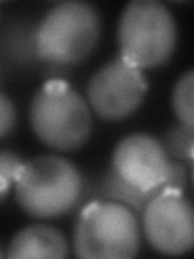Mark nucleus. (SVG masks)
<instances>
[{"label": "nucleus", "instance_id": "obj_1", "mask_svg": "<svg viewBox=\"0 0 194 259\" xmlns=\"http://www.w3.org/2000/svg\"><path fill=\"white\" fill-rule=\"evenodd\" d=\"M15 198L26 214L36 219L60 217L78 204L83 178L71 160L42 154L23 162L13 183Z\"/></svg>", "mask_w": 194, "mask_h": 259}, {"label": "nucleus", "instance_id": "obj_2", "mask_svg": "<svg viewBox=\"0 0 194 259\" xmlns=\"http://www.w3.org/2000/svg\"><path fill=\"white\" fill-rule=\"evenodd\" d=\"M29 123L34 135L55 151H76L92 132V113L87 101L68 81L48 79L29 105Z\"/></svg>", "mask_w": 194, "mask_h": 259}, {"label": "nucleus", "instance_id": "obj_3", "mask_svg": "<svg viewBox=\"0 0 194 259\" xmlns=\"http://www.w3.org/2000/svg\"><path fill=\"white\" fill-rule=\"evenodd\" d=\"M101 39V16L95 7L79 0L54 5L36 26L37 59L52 67L84 62Z\"/></svg>", "mask_w": 194, "mask_h": 259}, {"label": "nucleus", "instance_id": "obj_4", "mask_svg": "<svg viewBox=\"0 0 194 259\" xmlns=\"http://www.w3.org/2000/svg\"><path fill=\"white\" fill-rule=\"evenodd\" d=\"M120 57L139 70L156 68L173 55L178 40L172 10L159 0H133L120 15Z\"/></svg>", "mask_w": 194, "mask_h": 259}, {"label": "nucleus", "instance_id": "obj_5", "mask_svg": "<svg viewBox=\"0 0 194 259\" xmlns=\"http://www.w3.org/2000/svg\"><path fill=\"white\" fill-rule=\"evenodd\" d=\"M141 246L133 209L115 201H92L76 221L73 248L81 259H131Z\"/></svg>", "mask_w": 194, "mask_h": 259}, {"label": "nucleus", "instance_id": "obj_6", "mask_svg": "<svg viewBox=\"0 0 194 259\" xmlns=\"http://www.w3.org/2000/svg\"><path fill=\"white\" fill-rule=\"evenodd\" d=\"M121 180L146 193H159L164 188L184 190L188 182L186 168L170 160L164 144L149 133H131L117 143L112 167Z\"/></svg>", "mask_w": 194, "mask_h": 259}, {"label": "nucleus", "instance_id": "obj_7", "mask_svg": "<svg viewBox=\"0 0 194 259\" xmlns=\"http://www.w3.org/2000/svg\"><path fill=\"white\" fill-rule=\"evenodd\" d=\"M142 232L149 245L167 256H181L194 246V210L184 190L164 188L142 207Z\"/></svg>", "mask_w": 194, "mask_h": 259}, {"label": "nucleus", "instance_id": "obj_8", "mask_svg": "<svg viewBox=\"0 0 194 259\" xmlns=\"http://www.w3.org/2000/svg\"><path fill=\"white\" fill-rule=\"evenodd\" d=\"M148 91L149 83L144 71L117 57L89 78L86 97L97 117L120 121L137 110Z\"/></svg>", "mask_w": 194, "mask_h": 259}, {"label": "nucleus", "instance_id": "obj_9", "mask_svg": "<svg viewBox=\"0 0 194 259\" xmlns=\"http://www.w3.org/2000/svg\"><path fill=\"white\" fill-rule=\"evenodd\" d=\"M67 254L68 243L60 230L51 225L32 224L12 238L5 256L13 259H60Z\"/></svg>", "mask_w": 194, "mask_h": 259}, {"label": "nucleus", "instance_id": "obj_10", "mask_svg": "<svg viewBox=\"0 0 194 259\" xmlns=\"http://www.w3.org/2000/svg\"><path fill=\"white\" fill-rule=\"evenodd\" d=\"M36 26H31L29 21H21L8 28L4 36V51L12 62L31 65L39 60L36 52Z\"/></svg>", "mask_w": 194, "mask_h": 259}, {"label": "nucleus", "instance_id": "obj_11", "mask_svg": "<svg viewBox=\"0 0 194 259\" xmlns=\"http://www.w3.org/2000/svg\"><path fill=\"white\" fill-rule=\"evenodd\" d=\"M102 191L104 196L109 201H115L120 204H125L126 207L141 212L142 207L148 204V201L157 193H146L133 188L131 185H128L121 178L113 172L112 168H109V172L104 175L102 180Z\"/></svg>", "mask_w": 194, "mask_h": 259}, {"label": "nucleus", "instance_id": "obj_12", "mask_svg": "<svg viewBox=\"0 0 194 259\" xmlns=\"http://www.w3.org/2000/svg\"><path fill=\"white\" fill-rule=\"evenodd\" d=\"M192 93H194V71L188 70L176 79L172 93V107L178 118V123L186 126H194Z\"/></svg>", "mask_w": 194, "mask_h": 259}, {"label": "nucleus", "instance_id": "obj_13", "mask_svg": "<svg viewBox=\"0 0 194 259\" xmlns=\"http://www.w3.org/2000/svg\"><path fill=\"white\" fill-rule=\"evenodd\" d=\"M194 126H186V125H173L170 126L165 135L162 144L167 151L168 156L181 160H192V152H194Z\"/></svg>", "mask_w": 194, "mask_h": 259}, {"label": "nucleus", "instance_id": "obj_14", "mask_svg": "<svg viewBox=\"0 0 194 259\" xmlns=\"http://www.w3.org/2000/svg\"><path fill=\"white\" fill-rule=\"evenodd\" d=\"M23 162L20 154L13 151H0V202L10 194L16 172Z\"/></svg>", "mask_w": 194, "mask_h": 259}, {"label": "nucleus", "instance_id": "obj_15", "mask_svg": "<svg viewBox=\"0 0 194 259\" xmlns=\"http://www.w3.org/2000/svg\"><path fill=\"white\" fill-rule=\"evenodd\" d=\"M18 120V112H16L15 102L5 93L0 91V140L10 135Z\"/></svg>", "mask_w": 194, "mask_h": 259}, {"label": "nucleus", "instance_id": "obj_16", "mask_svg": "<svg viewBox=\"0 0 194 259\" xmlns=\"http://www.w3.org/2000/svg\"><path fill=\"white\" fill-rule=\"evenodd\" d=\"M4 256V253H2V249H0V257H2Z\"/></svg>", "mask_w": 194, "mask_h": 259}, {"label": "nucleus", "instance_id": "obj_17", "mask_svg": "<svg viewBox=\"0 0 194 259\" xmlns=\"http://www.w3.org/2000/svg\"><path fill=\"white\" fill-rule=\"evenodd\" d=\"M0 75H2V71H0Z\"/></svg>", "mask_w": 194, "mask_h": 259}]
</instances>
